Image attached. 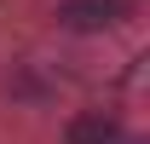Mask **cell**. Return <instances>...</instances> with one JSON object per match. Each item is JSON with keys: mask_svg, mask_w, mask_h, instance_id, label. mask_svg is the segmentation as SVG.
<instances>
[{"mask_svg": "<svg viewBox=\"0 0 150 144\" xmlns=\"http://www.w3.org/2000/svg\"><path fill=\"white\" fill-rule=\"evenodd\" d=\"M127 18V0H58V23L69 35H104Z\"/></svg>", "mask_w": 150, "mask_h": 144, "instance_id": "cell-1", "label": "cell"}, {"mask_svg": "<svg viewBox=\"0 0 150 144\" xmlns=\"http://www.w3.org/2000/svg\"><path fill=\"white\" fill-rule=\"evenodd\" d=\"M121 138L127 133H121V121H115L110 109H81L64 127V144H121Z\"/></svg>", "mask_w": 150, "mask_h": 144, "instance_id": "cell-2", "label": "cell"}, {"mask_svg": "<svg viewBox=\"0 0 150 144\" xmlns=\"http://www.w3.org/2000/svg\"><path fill=\"white\" fill-rule=\"evenodd\" d=\"M121 144H144V138H121Z\"/></svg>", "mask_w": 150, "mask_h": 144, "instance_id": "cell-3", "label": "cell"}]
</instances>
